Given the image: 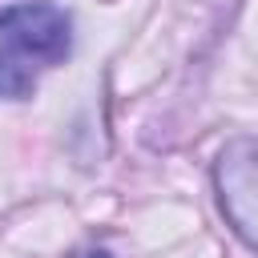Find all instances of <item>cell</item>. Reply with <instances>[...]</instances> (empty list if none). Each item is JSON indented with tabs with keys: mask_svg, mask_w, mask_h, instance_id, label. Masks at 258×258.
Listing matches in <instances>:
<instances>
[{
	"mask_svg": "<svg viewBox=\"0 0 258 258\" xmlns=\"http://www.w3.org/2000/svg\"><path fill=\"white\" fill-rule=\"evenodd\" d=\"M73 48V20L52 0L0 8V89L24 97L40 69L60 64Z\"/></svg>",
	"mask_w": 258,
	"mask_h": 258,
	"instance_id": "obj_1",
	"label": "cell"
},
{
	"mask_svg": "<svg viewBox=\"0 0 258 258\" xmlns=\"http://www.w3.org/2000/svg\"><path fill=\"white\" fill-rule=\"evenodd\" d=\"M214 185L234 234L258 250V137L230 141L214 165Z\"/></svg>",
	"mask_w": 258,
	"mask_h": 258,
	"instance_id": "obj_2",
	"label": "cell"
},
{
	"mask_svg": "<svg viewBox=\"0 0 258 258\" xmlns=\"http://www.w3.org/2000/svg\"><path fill=\"white\" fill-rule=\"evenodd\" d=\"M85 258H109V254H105V250H89Z\"/></svg>",
	"mask_w": 258,
	"mask_h": 258,
	"instance_id": "obj_3",
	"label": "cell"
}]
</instances>
